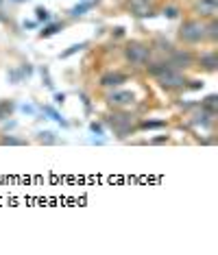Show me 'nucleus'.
Wrapping results in <instances>:
<instances>
[{
  "label": "nucleus",
  "instance_id": "obj_1",
  "mask_svg": "<svg viewBox=\"0 0 218 255\" xmlns=\"http://www.w3.org/2000/svg\"><path fill=\"white\" fill-rule=\"evenodd\" d=\"M105 123L111 127V131L116 133L118 137H127L137 131V118L133 114H129L127 109H116L113 114L107 116Z\"/></svg>",
  "mask_w": 218,
  "mask_h": 255
},
{
  "label": "nucleus",
  "instance_id": "obj_2",
  "mask_svg": "<svg viewBox=\"0 0 218 255\" xmlns=\"http://www.w3.org/2000/svg\"><path fill=\"white\" fill-rule=\"evenodd\" d=\"M179 42L188 44V46H194V44H201V42H208V31H205V20H186L183 24L179 26V33H177Z\"/></svg>",
  "mask_w": 218,
  "mask_h": 255
},
{
  "label": "nucleus",
  "instance_id": "obj_3",
  "mask_svg": "<svg viewBox=\"0 0 218 255\" xmlns=\"http://www.w3.org/2000/svg\"><path fill=\"white\" fill-rule=\"evenodd\" d=\"M151 55H153V50L142 42H129L124 46V59L135 68H144L151 61Z\"/></svg>",
  "mask_w": 218,
  "mask_h": 255
},
{
  "label": "nucleus",
  "instance_id": "obj_4",
  "mask_svg": "<svg viewBox=\"0 0 218 255\" xmlns=\"http://www.w3.org/2000/svg\"><path fill=\"white\" fill-rule=\"evenodd\" d=\"M159 83V88L162 90H168V92H175V90H186V74H183V70H177V68L170 66L166 72H162L159 77H155Z\"/></svg>",
  "mask_w": 218,
  "mask_h": 255
},
{
  "label": "nucleus",
  "instance_id": "obj_5",
  "mask_svg": "<svg viewBox=\"0 0 218 255\" xmlns=\"http://www.w3.org/2000/svg\"><path fill=\"white\" fill-rule=\"evenodd\" d=\"M107 105H111L113 109H129L131 105H135V96L133 92L127 90H113L107 94Z\"/></svg>",
  "mask_w": 218,
  "mask_h": 255
},
{
  "label": "nucleus",
  "instance_id": "obj_6",
  "mask_svg": "<svg viewBox=\"0 0 218 255\" xmlns=\"http://www.w3.org/2000/svg\"><path fill=\"white\" fill-rule=\"evenodd\" d=\"M194 61H197V57H194L190 50H177L173 48L168 53V63L177 70H188V68L194 66Z\"/></svg>",
  "mask_w": 218,
  "mask_h": 255
},
{
  "label": "nucleus",
  "instance_id": "obj_7",
  "mask_svg": "<svg viewBox=\"0 0 218 255\" xmlns=\"http://www.w3.org/2000/svg\"><path fill=\"white\" fill-rule=\"evenodd\" d=\"M127 9L133 18H151L155 15V9H153V2L151 0H127Z\"/></svg>",
  "mask_w": 218,
  "mask_h": 255
},
{
  "label": "nucleus",
  "instance_id": "obj_8",
  "mask_svg": "<svg viewBox=\"0 0 218 255\" xmlns=\"http://www.w3.org/2000/svg\"><path fill=\"white\" fill-rule=\"evenodd\" d=\"M194 13L201 20H212L218 13V2L216 0H194Z\"/></svg>",
  "mask_w": 218,
  "mask_h": 255
},
{
  "label": "nucleus",
  "instance_id": "obj_9",
  "mask_svg": "<svg viewBox=\"0 0 218 255\" xmlns=\"http://www.w3.org/2000/svg\"><path fill=\"white\" fill-rule=\"evenodd\" d=\"M127 81H129V74H124V72H107L101 77V88L113 90V88H118V85L127 83Z\"/></svg>",
  "mask_w": 218,
  "mask_h": 255
},
{
  "label": "nucleus",
  "instance_id": "obj_10",
  "mask_svg": "<svg viewBox=\"0 0 218 255\" xmlns=\"http://www.w3.org/2000/svg\"><path fill=\"white\" fill-rule=\"evenodd\" d=\"M194 63H199V68H203V70H208V72H216L218 70V55H216V50H210V53L197 57V61H194Z\"/></svg>",
  "mask_w": 218,
  "mask_h": 255
},
{
  "label": "nucleus",
  "instance_id": "obj_11",
  "mask_svg": "<svg viewBox=\"0 0 218 255\" xmlns=\"http://www.w3.org/2000/svg\"><path fill=\"white\" fill-rule=\"evenodd\" d=\"M214 116H216V114H210V112H205L203 107H199L197 112L190 116V123H192L194 127H210L212 123H214Z\"/></svg>",
  "mask_w": 218,
  "mask_h": 255
},
{
  "label": "nucleus",
  "instance_id": "obj_12",
  "mask_svg": "<svg viewBox=\"0 0 218 255\" xmlns=\"http://www.w3.org/2000/svg\"><path fill=\"white\" fill-rule=\"evenodd\" d=\"M201 107H203L205 112H210V114H218V96L216 94L205 96L203 101H201Z\"/></svg>",
  "mask_w": 218,
  "mask_h": 255
},
{
  "label": "nucleus",
  "instance_id": "obj_13",
  "mask_svg": "<svg viewBox=\"0 0 218 255\" xmlns=\"http://www.w3.org/2000/svg\"><path fill=\"white\" fill-rule=\"evenodd\" d=\"M205 31H208V39H210V42H216V39H218V22H216V18H212V20L205 22Z\"/></svg>",
  "mask_w": 218,
  "mask_h": 255
},
{
  "label": "nucleus",
  "instance_id": "obj_14",
  "mask_svg": "<svg viewBox=\"0 0 218 255\" xmlns=\"http://www.w3.org/2000/svg\"><path fill=\"white\" fill-rule=\"evenodd\" d=\"M137 129H166V120H142Z\"/></svg>",
  "mask_w": 218,
  "mask_h": 255
},
{
  "label": "nucleus",
  "instance_id": "obj_15",
  "mask_svg": "<svg viewBox=\"0 0 218 255\" xmlns=\"http://www.w3.org/2000/svg\"><path fill=\"white\" fill-rule=\"evenodd\" d=\"M61 28H64V24L61 22H53V24H48V26H44V31L39 33V37H53L55 33H59Z\"/></svg>",
  "mask_w": 218,
  "mask_h": 255
},
{
  "label": "nucleus",
  "instance_id": "obj_16",
  "mask_svg": "<svg viewBox=\"0 0 218 255\" xmlns=\"http://www.w3.org/2000/svg\"><path fill=\"white\" fill-rule=\"evenodd\" d=\"M0 144L2 146H24V140H20V137H11V135H4V137H0Z\"/></svg>",
  "mask_w": 218,
  "mask_h": 255
},
{
  "label": "nucleus",
  "instance_id": "obj_17",
  "mask_svg": "<svg viewBox=\"0 0 218 255\" xmlns=\"http://www.w3.org/2000/svg\"><path fill=\"white\" fill-rule=\"evenodd\" d=\"M92 4H94L92 0H90V2H81V4H77V7H72L70 13L74 15V18H77V15H83L85 11H90V9H92Z\"/></svg>",
  "mask_w": 218,
  "mask_h": 255
},
{
  "label": "nucleus",
  "instance_id": "obj_18",
  "mask_svg": "<svg viewBox=\"0 0 218 255\" xmlns=\"http://www.w3.org/2000/svg\"><path fill=\"white\" fill-rule=\"evenodd\" d=\"M37 142H42V144H55L57 137L50 131H44V133H39V135H37Z\"/></svg>",
  "mask_w": 218,
  "mask_h": 255
},
{
  "label": "nucleus",
  "instance_id": "obj_19",
  "mask_svg": "<svg viewBox=\"0 0 218 255\" xmlns=\"http://www.w3.org/2000/svg\"><path fill=\"white\" fill-rule=\"evenodd\" d=\"M11 112H13V103H0V118H7Z\"/></svg>",
  "mask_w": 218,
  "mask_h": 255
},
{
  "label": "nucleus",
  "instance_id": "obj_20",
  "mask_svg": "<svg viewBox=\"0 0 218 255\" xmlns=\"http://www.w3.org/2000/svg\"><path fill=\"white\" fill-rule=\"evenodd\" d=\"M85 46H88V44H74V46H70V48L66 50V53H61V57L66 59V57H70V55H74V53H79V50L85 48Z\"/></svg>",
  "mask_w": 218,
  "mask_h": 255
},
{
  "label": "nucleus",
  "instance_id": "obj_21",
  "mask_svg": "<svg viewBox=\"0 0 218 255\" xmlns=\"http://www.w3.org/2000/svg\"><path fill=\"white\" fill-rule=\"evenodd\" d=\"M35 15H37L39 22H48V20H50V13H48V11H46L44 7H37V9H35Z\"/></svg>",
  "mask_w": 218,
  "mask_h": 255
},
{
  "label": "nucleus",
  "instance_id": "obj_22",
  "mask_svg": "<svg viewBox=\"0 0 218 255\" xmlns=\"http://www.w3.org/2000/svg\"><path fill=\"white\" fill-rule=\"evenodd\" d=\"M164 15L173 20V18H177V15H179V9H177V7H166V9H164Z\"/></svg>",
  "mask_w": 218,
  "mask_h": 255
},
{
  "label": "nucleus",
  "instance_id": "obj_23",
  "mask_svg": "<svg viewBox=\"0 0 218 255\" xmlns=\"http://www.w3.org/2000/svg\"><path fill=\"white\" fill-rule=\"evenodd\" d=\"M188 83H190V85H186L188 90H201L203 88V83H199V81H188Z\"/></svg>",
  "mask_w": 218,
  "mask_h": 255
},
{
  "label": "nucleus",
  "instance_id": "obj_24",
  "mask_svg": "<svg viewBox=\"0 0 218 255\" xmlns=\"http://www.w3.org/2000/svg\"><path fill=\"white\" fill-rule=\"evenodd\" d=\"M168 142V135H159V137H153L151 144H166Z\"/></svg>",
  "mask_w": 218,
  "mask_h": 255
},
{
  "label": "nucleus",
  "instance_id": "obj_25",
  "mask_svg": "<svg viewBox=\"0 0 218 255\" xmlns=\"http://www.w3.org/2000/svg\"><path fill=\"white\" fill-rule=\"evenodd\" d=\"M92 131H94L96 135H103V125H99V123H92Z\"/></svg>",
  "mask_w": 218,
  "mask_h": 255
},
{
  "label": "nucleus",
  "instance_id": "obj_26",
  "mask_svg": "<svg viewBox=\"0 0 218 255\" xmlns=\"http://www.w3.org/2000/svg\"><path fill=\"white\" fill-rule=\"evenodd\" d=\"M111 35H113V37H122V35H124V28H122V26H116Z\"/></svg>",
  "mask_w": 218,
  "mask_h": 255
},
{
  "label": "nucleus",
  "instance_id": "obj_27",
  "mask_svg": "<svg viewBox=\"0 0 218 255\" xmlns=\"http://www.w3.org/2000/svg\"><path fill=\"white\" fill-rule=\"evenodd\" d=\"M64 101H66L64 94H55V103H57V105H64Z\"/></svg>",
  "mask_w": 218,
  "mask_h": 255
},
{
  "label": "nucleus",
  "instance_id": "obj_28",
  "mask_svg": "<svg viewBox=\"0 0 218 255\" xmlns=\"http://www.w3.org/2000/svg\"><path fill=\"white\" fill-rule=\"evenodd\" d=\"M92 2H99V0H92Z\"/></svg>",
  "mask_w": 218,
  "mask_h": 255
},
{
  "label": "nucleus",
  "instance_id": "obj_29",
  "mask_svg": "<svg viewBox=\"0 0 218 255\" xmlns=\"http://www.w3.org/2000/svg\"><path fill=\"white\" fill-rule=\"evenodd\" d=\"M15 2H22V0H15Z\"/></svg>",
  "mask_w": 218,
  "mask_h": 255
}]
</instances>
